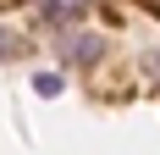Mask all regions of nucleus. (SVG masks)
<instances>
[{
	"mask_svg": "<svg viewBox=\"0 0 160 155\" xmlns=\"http://www.w3.org/2000/svg\"><path fill=\"white\" fill-rule=\"evenodd\" d=\"M33 6H39L50 22H78V17L88 11V0H33Z\"/></svg>",
	"mask_w": 160,
	"mask_h": 155,
	"instance_id": "nucleus-1",
	"label": "nucleus"
},
{
	"mask_svg": "<svg viewBox=\"0 0 160 155\" xmlns=\"http://www.w3.org/2000/svg\"><path fill=\"white\" fill-rule=\"evenodd\" d=\"M99 50H105V45H99V33H83V39H72V45H66V61H99Z\"/></svg>",
	"mask_w": 160,
	"mask_h": 155,
	"instance_id": "nucleus-2",
	"label": "nucleus"
},
{
	"mask_svg": "<svg viewBox=\"0 0 160 155\" xmlns=\"http://www.w3.org/2000/svg\"><path fill=\"white\" fill-rule=\"evenodd\" d=\"M33 89L50 100V94H61V89H66V78H61V72H39V78H33Z\"/></svg>",
	"mask_w": 160,
	"mask_h": 155,
	"instance_id": "nucleus-3",
	"label": "nucleus"
},
{
	"mask_svg": "<svg viewBox=\"0 0 160 155\" xmlns=\"http://www.w3.org/2000/svg\"><path fill=\"white\" fill-rule=\"evenodd\" d=\"M6 50H11V39H6V28H0V56H6Z\"/></svg>",
	"mask_w": 160,
	"mask_h": 155,
	"instance_id": "nucleus-4",
	"label": "nucleus"
}]
</instances>
